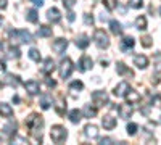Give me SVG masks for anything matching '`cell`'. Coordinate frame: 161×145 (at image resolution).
I'll return each mask as SVG.
<instances>
[{
	"label": "cell",
	"instance_id": "5bb4252c",
	"mask_svg": "<svg viewBox=\"0 0 161 145\" xmlns=\"http://www.w3.org/2000/svg\"><path fill=\"white\" fill-rule=\"evenodd\" d=\"M55 110H57L58 114H64V111H66V100L63 98V95H58L57 105H55Z\"/></svg>",
	"mask_w": 161,
	"mask_h": 145
},
{
	"label": "cell",
	"instance_id": "4fadbf2b",
	"mask_svg": "<svg viewBox=\"0 0 161 145\" xmlns=\"http://www.w3.org/2000/svg\"><path fill=\"white\" fill-rule=\"evenodd\" d=\"M47 18H48V21H52V23H58V21L61 20V15H60V11H58L57 8H50V10L47 11Z\"/></svg>",
	"mask_w": 161,
	"mask_h": 145
},
{
	"label": "cell",
	"instance_id": "7bdbcfd3",
	"mask_svg": "<svg viewBox=\"0 0 161 145\" xmlns=\"http://www.w3.org/2000/svg\"><path fill=\"white\" fill-rule=\"evenodd\" d=\"M31 2H32L34 5H37V7H42V5H44V0H31Z\"/></svg>",
	"mask_w": 161,
	"mask_h": 145
},
{
	"label": "cell",
	"instance_id": "d6986e66",
	"mask_svg": "<svg viewBox=\"0 0 161 145\" xmlns=\"http://www.w3.org/2000/svg\"><path fill=\"white\" fill-rule=\"evenodd\" d=\"M0 116H3V118H11L13 116V110H11L10 105L0 103Z\"/></svg>",
	"mask_w": 161,
	"mask_h": 145
},
{
	"label": "cell",
	"instance_id": "4316f807",
	"mask_svg": "<svg viewBox=\"0 0 161 145\" xmlns=\"http://www.w3.org/2000/svg\"><path fill=\"white\" fill-rule=\"evenodd\" d=\"M80 116H82V113H80L79 110H71V113H69V120H71V123H79L80 121Z\"/></svg>",
	"mask_w": 161,
	"mask_h": 145
},
{
	"label": "cell",
	"instance_id": "7a4b0ae2",
	"mask_svg": "<svg viewBox=\"0 0 161 145\" xmlns=\"http://www.w3.org/2000/svg\"><path fill=\"white\" fill-rule=\"evenodd\" d=\"M32 42V37L28 31L19 29V31H13L11 32V44L13 45H18V44H31Z\"/></svg>",
	"mask_w": 161,
	"mask_h": 145
},
{
	"label": "cell",
	"instance_id": "7c38bea8",
	"mask_svg": "<svg viewBox=\"0 0 161 145\" xmlns=\"http://www.w3.org/2000/svg\"><path fill=\"white\" fill-rule=\"evenodd\" d=\"M127 90H129V84L127 82H121L114 87V95L116 97H124L127 94Z\"/></svg>",
	"mask_w": 161,
	"mask_h": 145
},
{
	"label": "cell",
	"instance_id": "603a6c76",
	"mask_svg": "<svg viewBox=\"0 0 161 145\" xmlns=\"http://www.w3.org/2000/svg\"><path fill=\"white\" fill-rule=\"evenodd\" d=\"M110 28H111V32H113L114 36H119L121 32H123V28H121V23H119V21L111 20V21H110Z\"/></svg>",
	"mask_w": 161,
	"mask_h": 145
},
{
	"label": "cell",
	"instance_id": "4dcf8cb0",
	"mask_svg": "<svg viewBox=\"0 0 161 145\" xmlns=\"http://www.w3.org/2000/svg\"><path fill=\"white\" fill-rule=\"evenodd\" d=\"M29 58L39 63V61H40V52H39L37 48H31V50H29Z\"/></svg>",
	"mask_w": 161,
	"mask_h": 145
},
{
	"label": "cell",
	"instance_id": "8fae6325",
	"mask_svg": "<svg viewBox=\"0 0 161 145\" xmlns=\"http://www.w3.org/2000/svg\"><path fill=\"white\" fill-rule=\"evenodd\" d=\"M92 64H93L92 58L87 57V55H84L82 58H80V61H79V70H80V71H87V70L92 68Z\"/></svg>",
	"mask_w": 161,
	"mask_h": 145
},
{
	"label": "cell",
	"instance_id": "6da1fadb",
	"mask_svg": "<svg viewBox=\"0 0 161 145\" xmlns=\"http://www.w3.org/2000/svg\"><path fill=\"white\" fill-rule=\"evenodd\" d=\"M26 126L31 131V134L39 140L42 142V127H44V118L40 114H31L28 120H26Z\"/></svg>",
	"mask_w": 161,
	"mask_h": 145
},
{
	"label": "cell",
	"instance_id": "8992f818",
	"mask_svg": "<svg viewBox=\"0 0 161 145\" xmlns=\"http://www.w3.org/2000/svg\"><path fill=\"white\" fill-rule=\"evenodd\" d=\"M71 71H73V61H71V58H64V60L61 61V66H60V74H61V77H63V79L69 77Z\"/></svg>",
	"mask_w": 161,
	"mask_h": 145
},
{
	"label": "cell",
	"instance_id": "44dd1931",
	"mask_svg": "<svg viewBox=\"0 0 161 145\" xmlns=\"http://www.w3.org/2000/svg\"><path fill=\"white\" fill-rule=\"evenodd\" d=\"M2 82H3V84H8V86H15V87H16V86L19 84V77H18V76H13V74H7Z\"/></svg>",
	"mask_w": 161,
	"mask_h": 145
},
{
	"label": "cell",
	"instance_id": "2e32d148",
	"mask_svg": "<svg viewBox=\"0 0 161 145\" xmlns=\"http://www.w3.org/2000/svg\"><path fill=\"white\" fill-rule=\"evenodd\" d=\"M124 97H126V100L129 103H139L140 102V94H139V92H136V90H127V94Z\"/></svg>",
	"mask_w": 161,
	"mask_h": 145
},
{
	"label": "cell",
	"instance_id": "e0dca14e",
	"mask_svg": "<svg viewBox=\"0 0 161 145\" xmlns=\"http://www.w3.org/2000/svg\"><path fill=\"white\" fill-rule=\"evenodd\" d=\"M53 70H55V61H53L52 58H47V60L44 61L42 73H44V74H50V73H53Z\"/></svg>",
	"mask_w": 161,
	"mask_h": 145
},
{
	"label": "cell",
	"instance_id": "8d00e7d4",
	"mask_svg": "<svg viewBox=\"0 0 161 145\" xmlns=\"http://www.w3.org/2000/svg\"><path fill=\"white\" fill-rule=\"evenodd\" d=\"M129 5L132 8H140L143 5V0H129Z\"/></svg>",
	"mask_w": 161,
	"mask_h": 145
},
{
	"label": "cell",
	"instance_id": "f907efd6",
	"mask_svg": "<svg viewBox=\"0 0 161 145\" xmlns=\"http://www.w3.org/2000/svg\"><path fill=\"white\" fill-rule=\"evenodd\" d=\"M0 23H2V18H0Z\"/></svg>",
	"mask_w": 161,
	"mask_h": 145
},
{
	"label": "cell",
	"instance_id": "9a60e30c",
	"mask_svg": "<svg viewBox=\"0 0 161 145\" xmlns=\"http://www.w3.org/2000/svg\"><path fill=\"white\" fill-rule=\"evenodd\" d=\"M86 136L89 137V139H97L98 137V127L97 126H93V124H89V126H86Z\"/></svg>",
	"mask_w": 161,
	"mask_h": 145
},
{
	"label": "cell",
	"instance_id": "ffe728a7",
	"mask_svg": "<svg viewBox=\"0 0 161 145\" xmlns=\"http://www.w3.org/2000/svg\"><path fill=\"white\" fill-rule=\"evenodd\" d=\"M89 37L86 36V34H80L77 39H76V45L79 47V48H87V45H89Z\"/></svg>",
	"mask_w": 161,
	"mask_h": 145
},
{
	"label": "cell",
	"instance_id": "836d02e7",
	"mask_svg": "<svg viewBox=\"0 0 161 145\" xmlns=\"http://www.w3.org/2000/svg\"><path fill=\"white\" fill-rule=\"evenodd\" d=\"M19 55H21V52L16 47H11L8 50V58H19Z\"/></svg>",
	"mask_w": 161,
	"mask_h": 145
},
{
	"label": "cell",
	"instance_id": "5b68a950",
	"mask_svg": "<svg viewBox=\"0 0 161 145\" xmlns=\"http://www.w3.org/2000/svg\"><path fill=\"white\" fill-rule=\"evenodd\" d=\"M92 100H93V105H97V107H105L106 103H108V95H106V92H93L92 94Z\"/></svg>",
	"mask_w": 161,
	"mask_h": 145
},
{
	"label": "cell",
	"instance_id": "9c48e42d",
	"mask_svg": "<svg viewBox=\"0 0 161 145\" xmlns=\"http://www.w3.org/2000/svg\"><path fill=\"white\" fill-rule=\"evenodd\" d=\"M134 64H136L139 70H145L147 66H148V58H147L145 55H136L134 57Z\"/></svg>",
	"mask_w": 161,
	"mask_h": 145
},
{
	"label": "cell",
	"instance_id": "bcb514c9",
	"mask_svg": "<svg viewBox=\"0 0 161 145\" xmlns=\"http://www.w3.org/2000/svg\"><path fill=\"white\" fill-rule=\"evenodd\" d=\"M68 20H69V21H74V13H73V11L68 13Z\"/></svg>",
	"mask_w": 161,
	"mask_h": 145
},
{
	"label": "cell",
	"instance_id": "7dc6e473",
	"mask_svg": "<svg viewBox=\"0 0 161 145\" xmlns=\"http://www.w3.org/2000/svg\"><path fill=\"white\" fill-rule=\"evenodd\" d=\"M0 71H5V64L3 63H0Z\"/></svg>",
	"mask_w": 161,
	"mask_h": 145
},
{
	"label": "cell",
	"instance_id": "b9f144b4",
	"mask_svg": "<svg viewBox=\"0 0 161 145\" xmlns=\"http://www.w3.org/2000/svg\"><path fill=\"white\" fill-rule=\"evenodd\" d=\"M8 140V136L5 132H0V142H7Z\"/></svg>",
	"mask_w": 161,
	"mask_h": 145
},
{
	"label": "cell",
	"instance_id": "d4e9b609",
	"mask_svg": "<svg viewBox=\"0 0 161 145\" xmlns=\"http://www.w3.org/2000/svg\"><path fill=\"white\" fill-rule=\"evenodd\" d=\"M116 71H118V74H129V76H132V71H129L126 68V64L121 63V61L116 63Z\"/></svg>",
	"mask_w": 161,
	"mask_h": 145
},
{
	"label": "cell",
	"instance_id": "1f68e13d",
	"mask_svg": "<svg viewBox=\"0 0 161 145\" xmlns=\"http://www.w3.org/2000/svg\"><path fill=\"white\" fill-rule=\"evenodd\" d=\"M84 114H86V118H93L97 114V110L92 108L90 105H87V107H84Z\"/></svg>",
	"mask_w": 161,
	"mask_h": 145
},
{
	"label": "cell",
	"instance_id": "f6af8a7d",
	"mask_svg": "<svg viewBox=\"0 0 161 145\" xmlns=\"http://www.w3.org/2000/svg\"><path fill=\"white\" fill-rule=\"evenodd\" d=\"M0 8H7V0H0Z\"/></svg>",
	"mask_w": 161,
	"mask_h": 145
},
{
	"label": "cell",
	"instance_id": "74e56055",
	"mask_svg": "<svg viewBox=\"0 0 161 145\" xmlns=\"http://www.w3.org/2000/svg\"><path fill=\"white\" fill-rule=\"evenodd\" d=\"M74 2H76V0H63V5H64L66 8L71 10V8L74 7Z\"/></svg>",
	"mask_w": 161,
	"mask_h": 145
},
{
	"label": "cell",
	"instance_id": "ac0fdd59",
	"mask_svg": "<svg viewBox=\"0 0 161 145\" xmlns=\"http://www.w3.org/2000/svg\"><path fill=\"white\" fill-rule=\"evenodd\" d=\"M24 87H26V90H28L31 95L39 94V82H36V81H28L24 84Z\"/></svg>",
	"mask_w": 161,
	"mask_h": 145
},
{
	"label": "cell",
	"instance_id": "f35d334b",
	"mask_svg": "<svg viewBox=\"0 0 161 145\" xmlns=\"http://www.w3.org/2000/svg\"><path fill=\"white\" fill-rule=\"evenodd\" d=\"M84 23L92 26V24H93V16H92V15H84Z\"/></svg>",
	"mask_w": 161,
	"mask_h": 145
},
{
	"label": "cell",
	"instance_id": "ba28073f",
	"mask_svg": "<svg viewBox=\"0 0 161 145\" xmlns=\"http://www.w3.org/2000/svg\"><path fill=\"white\" fill-rule=\"evenodd\" d=\"M119 116L123 118V120H129L130 114H132V107H130V103H124V105H119Z\"/></svg>",
	"mask_w": 161,
	"mask_h": 145
},
{
	"label": "cell",
	"instance_id": "60d3db41",
	"mask_svg": "<svg viewBox=\"0 0 161 145\" xmlns=\"http://www.w3.org/2000/svg\"><path fill=\"white\" fill-rule=\"evenodd\" d=\"M100 143L110 145V143H113V139H110V137H105V139H102V140H100Z\"/></svg>",
	"mask_w": 161,
	"mask_h": 145
},
{
	"label": "cell",
	"instance_id": "ab89813d",
	"mask_svg": "<svg viewBox=\"0 0 161 145\" xmlns=\"http://www.w3.org/2000/svg\"><path fill=\"white\" fill-rule=\"evenodd\" d=\"M152 103L155 105V107H159V105H161V97L159 95H155L153 100H152Z\"/></svg>",
	"mask_w": 161,
	"mask_h": 145
},
{
	"label": "cell",
	"instance_id": "7402d4cb",
	"mask_svg": "<svg viewBox=\"0 0 161 145\" xmlns=\"http://www.w3.org/2000/svg\"><path fill=\"white\" fill-rule=\"evenodd\" d=\"M134 47V39L132 37H124L123 39V42H121V50L123 52H127Z\"/></svg>",
	"mask_w": 161,
	"mask_h": 145
},
{
	"label": "cell",
	"instance_id": "d6a6232c",
	"mask_svg": "<svg viewBox=\"0 0 161 145\" xmlns=\"http://www.w3.org/2000/svg\"><path fill=\"white\" fill-rule=\"evenodd\" d=\"M137 129H139V126H137L136 123H130V124H127V127H126V131H127L129 136H136V134H137Z\"/></svg>",
	"mask_w": 161,
	"mask_h": 145
},
{
	"label": "cell",
	"instance_id": "52a82bcc",
	"mask_svg": "<svg viewBox=\"0 0 161 145\" xmlns=\"http://www.w3.org/2000/svg\"><path fill=\"white\" fill-rule=\"evenodd\" d=\"M66 47H68V42H66L64 39H57V41H53V44H52V48L55 53H63Z\"/></svg>",
	"mask_w": 161,
	"mask_h": 145
},
{
	"label": "cell",
	"instance_id": "cb8c5ba5",
	"mask_svg": "<svg viewBox=\"0 0 161 145\" xmlns=\"http://www.w3.org/2000/svg\"><path fill=\"white\" fill-rule=\"evenodd\" d=\"M82 89H84V84L80 82V81H74V82L69 86V90H71V94H73V95H76L77 92H79V90H82Z\"/></svg>",
	"mask_w": 161,
	"mask_h": 145
},
{
	"label": "cell",
	"instance_id": "277c9868",
	"mask_svg": "<svg viewBox=\"0 0 161 145\" xmlns=\"http://www.w3.org/2000/svg\"><path fill=\"white\" fill-rule=\"evenodd\" d=\"M93 41H95V44L100 48H108V45H110V37L103 29H97L95 31V34H93Z\"/></svg>",
	"mask_w": 161,
	"mask_h": 145
},
{
	"label": "cell",
	"instance_id": "ee69618b",
	"mask_svg": "<svg viewBox=\"0 0 161 145\" xmlns=\"http://www.w3.org/2000/svg\"><path fill=\"white\" fill-rule=\"evenodd\" d=\"M47 86H48V87H55L57 82H55V81H52V79H47Z\"/></svg>",
	"mask_w": 161,
	"mask_h": 145
},
{
	"label": "cell",
	"instance_id": "30bf717a",
	"mask_svg": "<svg viewBox=\"0 0 161 145\" xmlns=\"http://www.w3.org/2000/svg\"><path fill=\"white\" fill-rule=\"evenodd\" d=\"M102 126L106 129V131H111V129H114L116 127V120H114V118L113 116H103L102 118Z\"/></svg>",
	"mask_w": 161,
	"mask_h": 145
},
{
	"label": "cell",
	"instance_id": "f546056e",
	"mask_svg": "<svg viewBox=\"0 0 161 145\" xmlns=\"http://www.w3.org/2000/svg\"><path fill=\"white\" fill-rule=\"evenodd\" d=\"M26 20L31 21V23H37V20H39L37 11L36 10H28V13H26Z\"/></svg>",
	"mask_w": 161,
	"mask_h": 145
},
{
	"label": "cell",
	"instance_id": "83f0119b",
	"mask_svg": "<svg viewBox=\"0 0 161 145\" xmlns=\"http://www.w3.org/2000/svg\"><path fill=\"white\" fill-rule=\"evenodd\" d=\"M50 36H52V28H48V26H40L39 37H50Z\"/></svg>",
	"mask_w": 161,
	"mask_h": 145
},
{
	"label": "cell",
	"instance_id": "e575fe53",
	"mask_svg": "<svg viewBox=\"0 0 161 145\" xmlns=\"http://www.w3.org/2000/svg\"><path fill=\"white\" fill-rule=\"evenodd\" d=\"M103 5L108 8L110 11L111 10H114L116 8V5H118V0H103Z\"/></svg>",
	"mask_w": 161,
	"mask_h": 145
},
{
	"label": "cell",
	"instance_id": "3957f363",
	"mask_svg": "<svg viewBox=\"0 0 161 145\" xmlns=\"http://www.w3.org/2000/svg\"><path fill=\"white\" fill-rule=\"evenodd\" d=\"M66 137H68V132L63 126H53L50 131V139L55 142V143H61Z\"/></svg>",
	"mask_w": 161,
	"mask_h": 145
},
{
	"label": "cell",
	"instance_id": "f1b7e54d",
	"mask_svg": "<svg viewBox=\"0 0 161 145\" xmlns=\"http://www.w3.org/2000/svg\"><path fill=\"white\" fill-rule=\"evenodd\" d=\"M50 105H52V97L50 95H42L40 97V107H42L44 110H47Z\"/></svg>",
	"mask_w": 161,
	"mask_h": 145
},
{
	"label": "cell",
	"instance_id": "681fc988",
	"mask_svg": "<svg viewBox=\"0 0 161 145\" xmlns=\"http://www.w3.org/2000/svg\"><path fill=\"white\" fill-rule=\"evenodd\" d=\"M159 16H161V7H159Z\"/></svg>",
	"mask_w": 161,
	"mask_h": 145
},
{
	"label": "cell",
	"instance_id": "d590c367",
	"mask_svg": "<svg viewBox=\"0 0 161 145\" xmlns=\"http://www.w3.org/2000/svg\"><path fill=\"white\" fill-rule=\"evenodd\" d=\"M152 44H153V42H152V37H150V36H143V37H142V45H143L145 48L152 47Z\"/></svg>",
	"mask_w": 161,
	"mask_h": 145
},
{
	"label": "cell",
	"instance_id": "c3c4849f",
	"mask_svg": "<svg viewBox=\"0 0 161 145\" xmlns=\"http://www.w3.org/2000/svg\"><path fill=\"white\" fill-rule=\"evenodd\" d=\"M2 50H3V45H2V42H0V53H2Z\"/></svg>",
	"mask_w": 161,
	"mask_h": 145
},
{
	"label": "cell",
	"instance_id": "484cf974",
	"mask_svg": "<svg viewBox=\"0 0 161 145\" xmlns=\"http://www.w3.org/2000/svg\"><path fill=\"white\" fill-rule=\"evenodd\" d=\"M136 28H137L139 31H145V29H147V18H145V16H139V18L136 20Z\"/></svg>",
	"mask_w": 161,
	"mask_h": 145
}]
</instances>
